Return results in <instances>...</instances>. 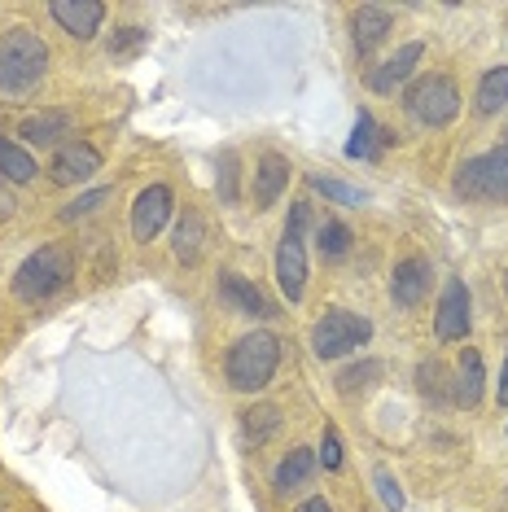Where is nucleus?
Returning <instances> with one entry per match:
<instances>
[{"mask_svg":"<svg viewBox=\"0 0 508 512\" xmlns=\"http://www.w3.org/2000/svg\"><path fill=\"white\" fill-rule=\"evenodd\" d=\"M219 294L233 302L241 316H254V320H268V316H276L272 302L259 294V285H250L246 276H237V272H224V281H219Z\"/></svg>","mask_w":508,"mask_h":512,"instance_id":"nucleus-15","label":"nucleus"},{"mask_svg":"<svg viewBox=\"0 0 508 512\" xmlns=\"http://www.w3.org/2000/svg\"><path fill=\"white\" fill-rule=\"evenodd\" d=\"M417 377H421V390H425V394H434V390H438V381H443V368H438V364H421Z\"/></svg>","mask_w":508,"mask_h":512,"instance_id":"nucleus-32","label":"nucleus"},{"mask_svg":"<svg viewBox=\"0 0 508 512\" xmlns=\"http://www.w3.org/2000/svg\"><path fill=\"white\" fill-rule=\"evenodd\" d=\"M311 473H316V456H311L307 447L290 451V456H285L281 464H276V473H272V486H276V495L303 491V486L311 482Z\"/></svg>","mask_w":508,"mask_h":512,"instance_id":"nucleus-17","label":"nucleus"},{"mask_svg":"<svg viewBox=\"0 0 508 512\" xmlns=\"http://www.w3.org/2000/svg\"><path fill=\"white\" fill-rule=\"evenodd\" d=\"M351 36H355V49H360V57H368L381 40L390 36V14H386V9H377V5L355 9V18H351Z\"/></svg>","mask_w":508,"mask_h":512,"instance_id":"nucleus-16","label":"nucleus"},{"mask_svg":"<svg viewBox=\"0 0 508 512\" xmlns=\"http://www.w3.org/2000/svg\"><path fill=\"white\" fill-rule=\"evenodd\" d=\"M425 57V44L421 40H412V44H403V49L390 57V62H381L373 75H368V84H373V92H395L403 79H408L412 71H417V62Z\"/></svg>","mask_w":508,"mask_h":512,"instance_id":"nucleus-13","label":"nucleus"},{"mask_svg":"<svg viewBox=\"0 0 508 512\" xmlns=\"http://www.w3.org/2000/svg\"><path fill=\"white\" fill-rule=\"evenodd\" d=\"M456 193L473 197V202H508V145L460 162Z\"/></svg>","mask_w":508,"mask_h":512,"instance_id":"nucleus-7","label":"nucleus"},{"mask_svg":"<svg viewBox=\"0 0 508 512\" xmlns=\"http://www.w3.org/2000/svg\"><path fill=\"white\" fill-rule=\"evenodd\" d=\"M320 460H325V469H342V438H338V429H325V447H320Z\"/></svg>","mask_w":508,"mask_h":512,"instance_id":"nucleus-31","label":"nucleus"},{"mask_svg":"<svg viewBox=\"0 0 508 512\" xmlns=\"http://www.w3.org/2000/svg\"><path fill=\"white\" fill-rule=\"evenodd\" d=\"M311 189H320L325 197H333L338 206H364L368 193L355 189V184H342V180H329V176H311Z\"/></svg>","mask_w":508,"mask_h":512,"instance_id":"nucleus-26","label":"nucleus"},{"mask_svg":"<svg viewBox=\"0 0 508 512\" xmlns=\"http://www.w3.org/2000/svg\"><path fill=\"white\" fill-rule=\"evenodd\" d=\"M482 355L478 351H465L460 355V372H456V394L452 399L460 403V407H478V399H482Z\"/></svg>","mask_w":508,"mask_h":512,"instance_id":"nucleus-19","label":"nucleus"},{"mask_svg":"<svg viewBox=\"0 0 508 512\" xmlns=\"http://www.w3.org/2000/svg\"><path fill=\"white\" fill-rule=\"evenodd\" d=\"M49 75V49L31 27H14L0 36V92L18 97Z\"/></svg>","mask_w":508,"mask_h":512,"instance_id":"nucleus-1","label":"nucleus"},{"mask_svg":"<svg viewBox=\"0 0 508 512\" xmlns=\"http://www.w3.org/2000/svg\"><path fill=\"white\" fill-rule=\"evenodd\" d=\"M18 136H22V141H31V145H57L62 136H71V114H66V110L31 114V119L18 127Z\"/></svg>","mask_w":508,"mask_h":512,"instance_id":"nucleus-18","label":"nucleus"},{"mask_svg":"<svg viewBox=\"0 0 508 512\" xmlns=\"http://www.w3.org/2000/svg\"><path fill=\"white\" fill-rule=\"evenodd\" d=\"M276 364H281V342L272 333L237 337V346L228 351V386L241 394H259L276 377Z\"/></svg>","mask_w":508,"mask_h":512,"instance_id":"nucleus-2","label":"nucleus"},{"mask_svg":"<svg viewBox=\"0 0 508 512\" xmlns=\"http://www.w3.org/2000/svg\"><path fill=\"white\" fill-rule=\"evenodd\" d=\"M504 106H508V66H495L478 84V114H500Z\"/></svg>","mask_w":508,"mask_h":512,"instance_id":"nucleus-21","label":"nucleus"},{"mask_svg":"<svg viewBox=\"0 0 508 512\" xmlns=\"http://www.w3.org/2000/svg\"><path fill=\"white\" fill-rule=\"evenodd\" d=\"M381 141H390V136H381L377 123H373V114L360 110V119H355V136L346 141V158H377Z\"/></svg>","mask_w":508,"mask_h":512,"instance_id":"nucleus-22","label":"nucleus"},{"mask_svg":"<svg viewBox=\"0 0 508 512\" xmlns=\"http://www.w3.org/2000/svg\"><path fill=\"white\" fill-rule=\"evenodd\" d=\"M285 184H290V162H285L281 154H263L259 171H254V206L268 211L276 197L285 193Z\"/></svg>","mask_w":508,"mask_h":512,"instance_id":"nucleus-14","label":"nucleus"},{"mask_svg":"<svg viewBox=\"0 0 508 512\" xmlns=\"http://www.w3.org/2000/svg\"><path fill=\"white\" fill-rule=\"evenodd\" d=\"M298 512H329V504H325V499H307V504L298 508Z\"/></svg>","mask_w":508,"mask_h":512,"instance_id":"nucleus-34","label":"nucleus"},{"mask_svg":"<svg viewBox=\"0 0 508 512\" xmlns=\"http://www.w3.org/2000/svg\"><path fill=\"white\" fill-rule=\"evenodd\" d=\"M71 276H75L71 250L44 246V250H36V254H31V259L14 272V294H18L22 302H44V298L62 294V289L71 285Z\"/></svg>","mask_w":508,"mask_h":512,"instance_id":"nucleus-3","label":"nucleus"},{"mask_svg":"<svg viewBox=\"0 0 508 512\" xmlns=\"http://www.w3.org/2000/svg\"><path fill=\"white\" fill-rule=\"evenodd\" d=\"M110 197H114V189H92V193H84V197H75V202L62 211V219H66V224H71V219H84V215H92V211H101Z\"/></svg>","mask_w":508,"mask_h":512,"instance_id":"nucleus-28","label":"nucleus"},{"mask_svg":"<svg viewBox=\"0 0 508 512\" xmlns=\"http://www.w3.org/2000/svg\"><path fill=\"white\" fill-rule=\"evenodd\" d=\"M49 14L57 18V27L75 40H92L101 31V18H106V5L101 0H53Z\"/></svg>","mask_w":508,"mask_h":512,"instance_id":"nucleus-11","label":"nucleus"},{"mask_svg":"<svg viewBox=\"0 0 508 512\" xmlns=\"http://www.w3.org/2000/svg\"><path fill=\"white\" fill-rule=\"evenodd\" d=\"M469 324H473V316H469V289H465V281H447L443 298H438V311H434L438 342H465Z\"/></svg>","mask_w":508,"mask_h":512,"instance_id":"nucleus-8","label":"nucleus"},{"mask_svg":"<svg viewBox=\"0 0 508 512\" xmlns=\"http://www.w3.org/2000/svg\"><path fill=\"white\" fill-rule=\"evenodd\" d=\"M368 337H373V324L364 316H355V311H346V307H329L325 316L316 320V329H311V351L320 359H342V355L360 351Z\"/></svg>","mask_w":508,"mask_h":512,"instance_id":"nucleus-5","label":"nucleus"},{"mask_svg":"<svg viewBox=\"0 0 508 512\" xmlns=\"http://www.w3.org/2000/svg\"><path fill=\"white\" fill-rule=\"evenodd\" d=\"M425 289H430V263H425L421 254L395 263V276H390V298H395V307H417L425 298Z\"/></svg>","mask_w":508,"mask_h":512,"instance_id":"nucleus-12","label":"nucleus"},{"mask_svg":"<svg viewBox=\"0 0 508 512\" xmlns=\"http://www.w3.org/2000/svg\"><path fill=\"white\" fill-rule=\"evenodd\" d=\"M171 189L167 184H149V189L136 197V206H132V237L136 241H154L158 232H163L167 224V215H171Z\"/></svg>","mask_w":508,"mask_h":512,"instance_id":"nucleus-9","label":"nucleus"},{"mask_svg":"<svg viewBox=\"0 0 508 512\" xmlns=\"http://www.w3.org/2000/svg\"><path fill=\"white\" fill-rule=\"evenodd\" d=\"M500 407H508V359H504V372H500Z\"/></svg>","mask_w":508,"mask_h":512,"instance_id":"nucleus-33","label":"nucleus"},{"mask_svg":"<svg viewBox=\"0 0 508 512\" xmlns=\"http://www.w3.org/2000/svg\"><path fill=\"white\" fill-rule=\"evenodd\" d=\"M307 224H311V206L294 202L290 224L281 232V250H276V281H281V294L290 302H303L307 294V250H303Z\"/></svg>","mask_w":508,"mask_h":512,"instance_id":"nucleus-4","label":"nucleus"},{"mask_svg":"<svg viewBox=\"0 0 508 512\" xmlns=\"http://www.w3.org/2000/svg\"><path fill=\"white\" fill-rule=\"evenodd\" d=\"M198 250H202V219L198 215H184L180 228H176V259L193 263V259H198Z\"/></svg>","mask_w":508,"mask_h":512,"instance_id":"nucleus-23","label":"nucleus"},{"mask_svg":"<svg viewBox=\"0 0 508 512\" xmlns=\"http://www.w3.org/2000/svg\"><path fill=\"white\" fill-rule=\"evenodd\" d=\"M346 250H351V228H346L342 219H325V224H320V254L342 259Z\"/></svg>","mask_w":508,"mask_h":512,"instance_id":"nucleus-27","label":"nucleus"},{"mask_svg":"<svg viewBox=\"0 0 508 512\" xmlns=\"http://www.w3.org/2000/svg\"><path fill=\"white\" fill-rule=\"evenodd\" d=\"M241 425H246V434H250L254 442H263L276 425H281V412H276V407H268V403H259V407H250V412H241Z\"/></svg>","mask_w":508,"mask_h":512,"instance_id":"nucleus-25","label":"nucleus"},{"mask_svg":"<svg viewBox=\"0 0 508 512\" xmlns=\"http://www.w3.org/2000/svg\"><path fill=\"white\" fill-rule=\"evenodd\" d=\"M373 482H377V491H381V504H386L390 512H399V508H403V491H399V482H395V477H390L386 469H377Z\"/></svg>","mask_w":508,"mask_h":512,"instance_id":"nucleus-29","label":"nucleus"},{"mask_svg":"<svg viewBox=\"0 0 508 512\" xmlns=\"http://www.w3.org/2000/svg\"><path fill=\"white\" fill-rule=\"evenodd\" d=\"M0 180H9V184L36 180V158H31L22 145L9 141V136H0Z\"/></svg>","mask_w":508,"mask_h":512,"instance_id":"nucleus-20","label":"nucleus"},{"mask_svg":"<svg viewBox=\"0 0 508 512\" xmlns=\"http://www.w3.org/2000/svg\"><path fill=\"white\" fill-rule=\"evenodd\" d=\"M403 106L421 127H447L460 114V88L447 75H425L408 88Z\"/></svg>","mask_w":508,"mask_h":512,"instance_id":"nucleus-6","label":"nucleus"},{"mask_svg":"<svg viewBox=\"0 0 508 512\" xmlns=\"http://www.w3.org/2000/svg\"><path fill=\"white\" fill-rule=\"evenodd\" d=\"M381 372H386V368H381L377 359H364V364H355V368L342 372V377H338V390H342V394H360V390L373 386Z\"/></svg>","mask_w":508,"mask_h":512,"instance_id":"nucleus-24","label":"nucleus"},{"mask_svg":"<svg viewBox=\"0 0 508 512\" xmlns=\"http://www.w3.org/2000/svg\"><path fill=\"white\" fill-rule=\"evenodd\" d=\"M97 171H101V154L92 145H84V141L62 145L53 154V162H49L53 184H84V180L97 176Z\"/></svg>","mask_w":508,"mask_h":512,"instance_id":"nucleus-10","label":"nucleus"},{"mask_svg":"<svg viewBox=\"0 0 508 512\" xmlns=\"http://www.w3.org/2000/svg\"><path fill=\"white\" fill-rule=\"evenodd\" d=\"M219 197L224 202H237V158L224 154V171H219Z\"/></svg>","mask_w":508,"mask_h":512,"instance_id":"nucleus-30","label":"nucleus"}]
</instances>
